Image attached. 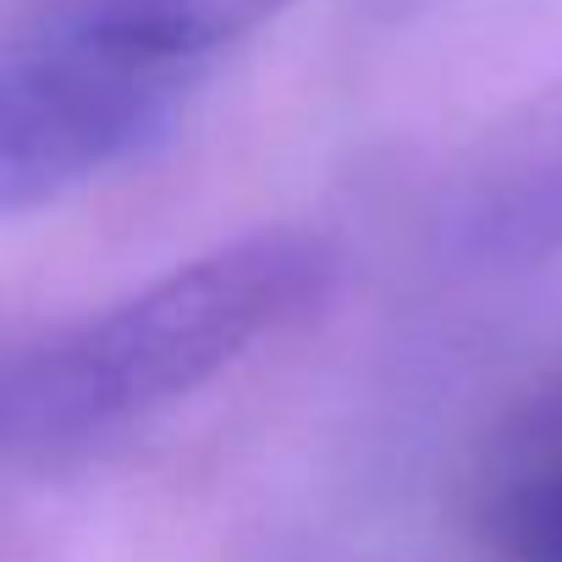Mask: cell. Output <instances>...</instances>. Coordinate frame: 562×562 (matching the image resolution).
<instances>
[{
    "label": "cell",
    "instance_id": "1",
    "mask_svg": "<svg viewBox=\"0 0 562 562\" xmlns=\"http://www.w3.org/2000/svg\"><path fill=\"white\" fill-rule=\"evenodd\" d=\"M326 270L331 259L310 232L270 226L40 337L7 364V452L50 469L127 436L299 321L321 299Z\"/></svg>",
    "mask_w": 562,
    "mask_h": 562
},
{
    "label": "cell",
    "instance_id": "2",
    "mask_svg": "<svg viewBox=\"0 0 562 562\" xmlns=\"http://www.w3.org/2000/svg\"><path fill=\"white\" fill-rule=\"evenodd\" d=\"M199 78L149 67L78 12L18 40L0 67V204L12 215L155 149Z\"/></svg>",
    "mask_w": 562,
    "mask_h": 562
},
{
    "label": "cell",
    "instance_id": "3",
    "mask_svg": "<svg viewBox=\"0 0 562 562\" xmlns=\"http://www.w3.org/2000/svg\"><path fill=\"white\" fill-rule=\"evenodd\" d=\"M463 243L469 254L507 265L562 254V94L474 177L463 199Z\"/></svg>",
    "mask_w": 562,
    "mask_h": 562
},
{
    "label": "cell",
    "instance_id": "4",
    "mask_svg": "<svg viewBox=\"0 0 562 562\" xmlns=\"http://www.w3.org/2000/svg\"><path fill=\"white\" fill-rule=\"evenodd\" d=\"M281 7H293V0H78L72 12L116 50L199 78L210 56L265 29Z\"/></svg>",
    "mask_w": 562,
    "mask_h": 562
},
{
    "label": "cell",
    "instance_id": "5",
    "mask_svg": "<svg viewBox=\"0 0 562 562\" xmlns=\"http://www.w3.org/2000/svg\"><path fill=\"white\" fill-rule=\"evenodd\" d=\"M491 535L502 562H562V463L518 474L491 507Z\"/></svg>",
    "mask_w": 562,
    "mask_h": 562
}]
</instances>
